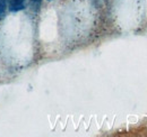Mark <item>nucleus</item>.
Returning a JSON list of instances; mask_svg holds the SVG:
<instances>
[{
	"label": "nucleus",
	"instance_id": "2",
	"mask_svg": "<svg viewBox=\"0 0 147 137\" xmlns=\"http://www.w3.org/2000/svg\"><path fill=\"white\" fill-rule=\"evenodd\" d=\"M6 11V0H0V19L3 17Z\"/></svg>",
	"mask_w": 147,
	"mask_h": 137
},
{
	"label": "nucleus",
	"instance_id": "3",
	"mask_svg": "<svg viewBox=\"0 0 147 137\" xmlns=\"http://www.w3.org/2000/svg\"><path fill=\"white\" fill-rule=\"evenodd\" d=\"M32 1H34V2H38V1H41V0H32Z\"/></svg>",
	"mask_w": 147,
	"mask_h": 137
},
{
	"label": "nucleus",
	"instance_id": "1",
	"mask_svg": "<svg viewBox=\"0 0 147 137\" xmlns=\"http://www.w3.org/2000/svg\"><path fill=\"white\" fill-rule=\"evenodd\" d=\"M8 2L11 11H18L24 8V0H8Z\"/></svg>",
	"mask_w": 147,
	"mask_h": 137
}]
</instances>
